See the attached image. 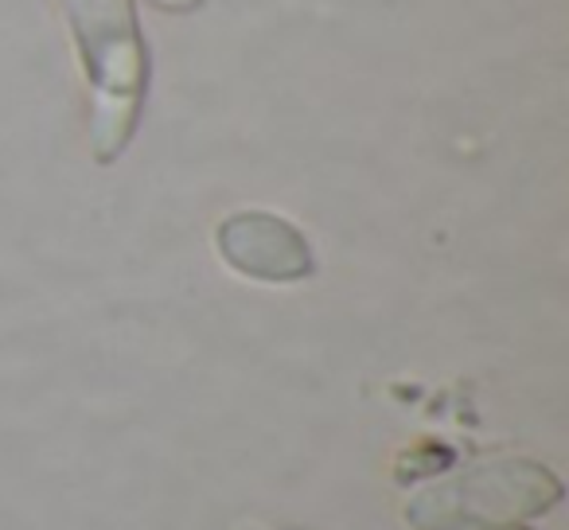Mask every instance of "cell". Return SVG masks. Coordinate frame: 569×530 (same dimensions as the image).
<instances>
[{
    "label": "cell",
    "mask_w": 569,
    "mask_h": 530,
    "mask_svg": "<svg viewBox=\"0 0 569 530\" xmlns=\"http://www.w3.org/2000/svg\"><path fill=\"white\" fill-rule=\"evenodd\" d=\"M90 82V137L102 164L121 157L141 113L149 59L129 0H63Z\"/></svg>",
    "instance_id": "obj_1"
},
{
    "label": "cell",
    "mask_w": 569,
    "mask_h": 530,
    "mask_svg": "<svg viewBox=\"0 0 569 530\" xmlns=\"http://www.w3.org/2000/svg\"><path fill=\"white\" fill-rule=\"evenodd\" d=\"M219 253L230 270L250 281L289 286V281L312 278V250L293 222L277 219L269 211H238L219 222Z\"/></svg>",
    "instance_id": "obj_3"
},
{
    "label": "cell",
    "mask_w": 569,
    "mask_h": 530,
    "mask_svg": "<svg viewBox=\"0 0 569 530\" xmlns=\"http://www.w3.org/2000/svg\"><path fill=\"white\" fill-rule=\"evenodd\" d=\"M561 503V480L527 457L476 460L413 488L406 522L413 530H511Z\"/></svg>",
    "instance_id": "obj_2"
},
{
    "label": "cell",
    "mask_w": 569,
    "mask_h": 530,
    "mask_svg": "<svg viewBox=\"0 0 569 530\" xmlns=\"http://www.w3.org/2000/svg\"><path fill=\"white\" fill-rule=\"evenodd\" d=\"M511 530H522V527H511Z\"/></svg>",
    "instance_id": "obj_5"
},
{
    "label": "cell",
    "mask_w": 569,
    "mask_h": 530,
    "mask_svg": "<svg viewBox=\"0 0 569 530\" xmlns=\"http://www.w3.org/2000/svg\"><path fill=\"white\" fill-rule=\"evenodd\" d=\"M152 4H160V9H172V12H188V9H196L199 0H152Z\"/></svg>",
    "instance_id": "obj_4"
}]
</instances>
